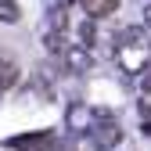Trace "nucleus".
Instances as JSON below:
<instances>
[{"instance_id":"obj_1","label":"nucleus","mask_w":151,"mask_h":151,"mask_svg":"<svg viewBox=\"0 0 151 151\" xmlns=\"http://www.w3.org/2000/svg\"><path fill=\"white\" fill-rule=\"evenodd\" d=\"M115 61L126 76H144L151 68V43H147V32L140 25H129L119 32V43H115Z\"/></svg>"},{"instance_id":"obj_2","label":"nucleus","mask_w":151,"mask_h":151,"mask_svg":"<svg viewBox=\"0 0 151 151\" xmlns=\"http://www.w3.org/2000/svg\"><path fill=\"white\" fill-rule=\"evenodd\" d=\"M86 140H90V147H93V151H115V147H119V140H122V126L111 119L108 111H101V119L90 126Z\"/></svg>"},{"instance_id":"obj_3","label":"nucleus","mask_w":151,"mask_h":151,"mask_svg":"<svg viewBox=\"0 0 151 151\" xmlns=\"http://www.w3.org/2000/svg\"><path fill=\"white\" fill-rule=\"evenodd\" d=\"M97 119H101L97 108H90V104H83V101H72L68 111H65V133H68V137H86L90 126L97 122Z\"/></svg>"},{"instance_id":"obj_4","label":"nucleus","mask_w":151,"mask_h":151,"mask_svg":"<svg viewBox=\"0 0 151 151\" xmlns=\"http://www.w3.org/2000/svg\"><path fill=\"white\" fill-rule=\"evenodd\" d=\"M61 61H65V68H68V72H76V76L93 72V54H90L86 47H79V43H68V50L61 54Z\"/></svg>"},{"instance_id":"obj_5","label":"nucleus","mask_w":151,"mask_h":151,"mask_svg":"<svg viewBox=\"0 0 151 151\" xmlns=\"http://www.w3.org/2000/svg\"><path fill=\"white\" fill-rule=\"evenodd\" d=\"M14 151H43V147H50L54 144V137L47 133V129H43V133H25V137H14V140H7Z\"/></svg>"},{"instance_id":"obj_6","label":"nucleus","mask_w":151,"mask_h":151,"mask_svg":"<svg viewBox=\"0 0 151 151\" xmlns=\"http://www.w3.org/2000/svg\"><path fill=\"white\" fill-rule=\"evenodd\" d=\"M83 4V11L97 22V18H108V14H115L119 11V0H79Z\"/></svg>"},{"instance_id":"obj_7","label":"nucleus","mask_w":151,"mask_h":151,"mask_svg":"<svg viewBox=\"0 0 151 151\" xmlns=\"http://www.w3.org/2000/svg\"><path fill=\"white\" fill-rule=\"evenodd\" d=\"M68 29V7L50 4L47 7V32H65Z\"/></svg>"},{"instance_id":"obj_8","label":"nucleus","mask_w":151,"mask_h":151,"mask_svg":"<svg viewBox=\"0 0 151 151\" xmlns=\"http://www.w3.org/2000/svg\"><path fill=\"white\" fill-rule=\"evenodd\" d=\"M18 65L14 61H7V58H0V93L4 90H11V86H18Z\"/></svg>"},{"instance_id":"obj_9","label":"nucleus","mask_w":151,"mask_h":151,"mask_svg":"<svg viewBox=\"0 0 151 151\" xmlns=\"http://www.w3.org/2000/svg\"><path fill=\"white\" fill-rule=\"evenodd\" d=\"M43 47H47V54L61 58V54L68 50V40H65V32H43Z\"/></svg>"},{"instance_id":"obj_10","label":"nucleus","mask_w":151,"mask_h":151,"mask_svg":"<svg viewBox=\"0 0 151 151\" xmlns=\"http://www.w3.org/2000/svg\"><path fill=\"white\" fill-rule=\"evenodd\" d=\"M18 4H11V0H0V22H7V25H14L18 22Z\"/></svg>"},{"instance_id":"obj_11","label":"nucleus","mask_w":151,"mask_h":151,"mask_svg":"<svg viewBox=\"0 0 151 151\" xmlns=\"http://www.w3.org/2000/svg\"><path fill=\"white\" fill-rule=\"evenodd\" d=\"M79 40H83L79 47H86V50L93 47V18H90V22H83V25H79Z\"/></svg>"},{"instance_id":"obj_12","label":"nucleus","mask_w":151,"mask_h":151,"mask_svg":"<svg viewBox=\"0 0 151 151\" xmlns=\"http://www.w3.org/2000/svg\"><path fill=\"white\" fill-rule=\"evenodd\" d=\"M50 151H79V147H76V137H65V140H54Z\"/></svg>"},{"instance_id":"obj_13","label":"nucleus","mask_w":151,"mask_h":151,"mask_svg":"<svg viewBox=\"0 0 151 151\" xmlns=\"http://www.w3.org/2000/svg\"><path fill=\"white\" fill-rule=\"evenodd\" d=\"M137 79H140V90H144V93H151V72H144V76H137Z\"/></svg>"},{"instance_id":"obj_14","label":"nucleus","mask_w":151,"mask_h":151,"mask_svg":"<svg viewBox=\"0 0 151 151\" xmlns=\"http://www.w3.org/2000/svg\"><path fill=\"white\" fill-rule=\"evenodd\" d=\"M144 133H147V137H151V119H147V122H144Z\"/></svg>"}]
</instances>
